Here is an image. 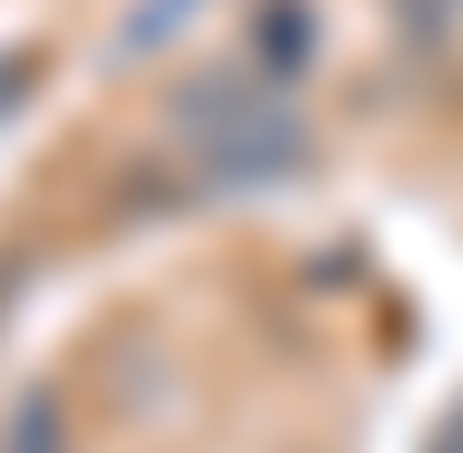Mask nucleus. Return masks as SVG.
Here are the masks:
<instances>
[{
    "label": "nucleus",
    "instance_id": "7ed1b4c3",
    "mask_svg": "<svg viewBox=\"0 0 463 453\" xmlns=\"http://www.w3.org/2000/svg\"><path fill=\"white\" fill-rule=\"evenodd\" d=\"M413 41H463V0H393Z\"/></svg>",
    "mask_w": 463,
    "mask_h": 453
},
{
    "label": "nucleus",
    "instance_id": "20e7f679",
    "mask_svg": "<svg viewBox=\"0 0 463 453\" xmlns=\"http://www.w3.org/2000/svg\"><path fill=\"white\" fill-rule=\"evenodd\" d=\"M11 453H61V423H51V403H21V423H11Z\"/></svg>",
    "mask_w": 463,
    "mask_h": 453
},
{
    "label": "nucleus",
    "instance_id": "f257e3e1",
    "mask_svg": "<svg viewBox=\"0 0 463 453\" xmlns=\"http://www.w3.org/2000/svg\"><path fill=\"white\" fill-rule=\"evenodd\" d=\"M182 151L212 172V182H272V172H302V121L282 101V81H252V71H212V81L182 91Z\"/></svg>",
    "mask_w": 463,
    "mask_h": 453
},
{
    "label": "nucleus",
    "instance_id": "f03ea898",
    "mask_svg": "<svg viewBox=\"0 0 463 453\" xmlns=\"http://www.w3.org/2000/svg\"><path fill=\"white\" fill-rule=\"evenodd\" d=\"M262 41H252V61L272 71V81H292L302 61H313V11H302V0H262V21H252Z\"/></svg>",
    "mask_w": 463,
    "mask_h": 453
}]
</instances>
